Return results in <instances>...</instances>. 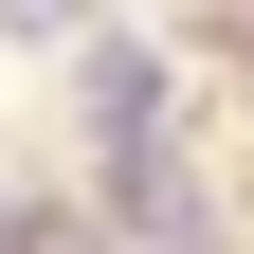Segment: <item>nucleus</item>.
Wrapping results in <instances>:
<instances>
[{"label": "nucleus", "instance_id": "f257e3e1", "mask_svg": "<svg viewBox=\"0 0 254 254\" xmlns=\"http://www.w3.org/2000/svg\"><path fill=\"white\" fill-rule=\"evenodd\" d=\"M0 18H18V37H91V0H0Z\"/></svg>", "mask_w": 254, "mask_h": 254}]
</instances>
